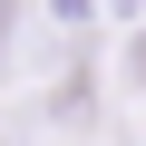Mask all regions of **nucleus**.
I'll return each instance as SVG.
<instances>
[{
  "instance_id": "obj_1",
  "label": "nucleus",
  "mask_w": 146,
  "mask_h": 146,
  "mask_svg": "<svg viewBox=\"0 0 146 146\" xmlns=\"http://www.w3.org/2000/svg\"><path fill=\"white\" fill-rule=\"evenodd\" d=\"M10 29H20V0H0V49H10Z\"/></svg>"
},
{
  "instance_id": "obj_2",
  "label": "nucleus",
  "mask_w": 146,
  "mask_h": 146,
  "mask_svg": "<svg viewBox=\"0 0 146 146\" xmlns=\"http://www.w3.org/2000/svg\"><path fill=\"white\" fill-rule=\"evenodd\" d=\"M136 78H146V49H136Z\"/></svg>"
}]
</instances>
